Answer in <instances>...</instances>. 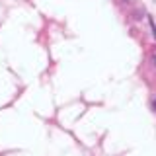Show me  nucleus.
Here are the masks:
<instances>
[{"instance_id":"f257e3e1","label":"nucleus","mask_w":156,"mask_h":156,"mask_svg":"<svg viewBox=\"0 0 156 156\" xmlns=\"http://www.w3.org/2000/svg\"><path fill=\"white\" fill-rule=\"evenodd\" d=\"M154 109H156V100H154Z\"/></svg>"}]
</instances>
